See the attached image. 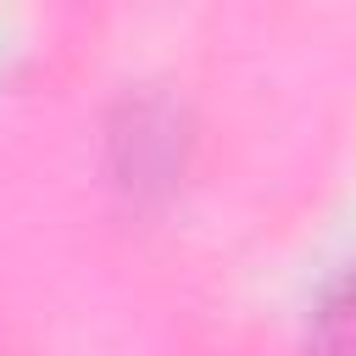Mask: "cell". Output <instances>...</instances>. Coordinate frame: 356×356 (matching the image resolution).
<instances>
[{
  "label": "cell",
  "mask_w": 356,
  "mask_h": 356,
  "mask_svg": "<svg viewBox=\"0 0 356 356\" xmlns=\"http://www.w3.org/2000/svg\"><path fill=\"white\" fill-rule=\"evenodd\" d=\"M306 356H356V267L317 300L306 328Z\"/></svg>",
  "instance_id": "cell-1"
}]
</instances>
